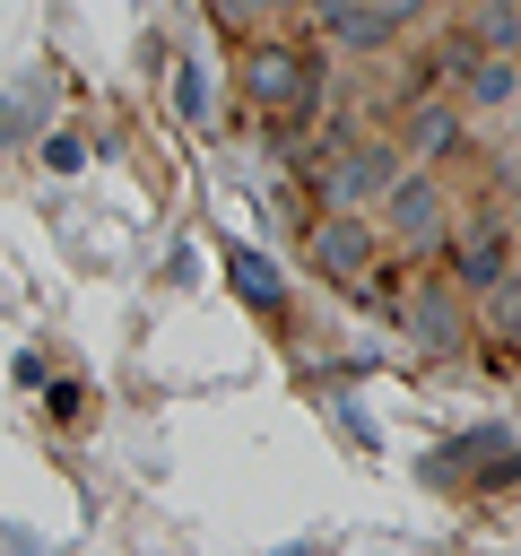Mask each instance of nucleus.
<instances>
[{
  "mask_svg": "<svg viewBox=\"0 0 521 556\" xmlns=\"http://www.w3.org/2000/svg\"><path fill=\"white\" fill-rule=\"evenodd\" d=\"M339 191H347V200H356V191H391V156H382V148H356V156L339 165Z\"/></svg>",
  "mask_w": 521,
  "mask_h": 556,
  "instance_id": "nucleus-7",
  "label": "nucleus"
},
{
  "mask_svg": "<svg viewBox=\"0 0 521 556\" xmlns=\"http://www.w3.org/2000/svg\"><path fill=\"white\" fill-rule=\"evenodd\" d=\"M313 269L347 287V278L365 269V235H356V226H339V217H330V226H313Z\"/></svg>",
  "mask_w": 521,
  "mask_h": 556,
  "instance_id": "nucleus-5",
  "label": "nucleus"
},
{
  "mask_svg": "<svg viewBox=\"0 0 521 556\" xmlns=\"http://www.w3.org/2000/svg\"><path fill=\"white\" fill-rule=\"evenodd\" d=\"M504 261H512V243H504V226H478V235L460 243V269H452V278H460L469 295H486V287H504V278H512Z\"/></svg>",
  "mask_w": 521,
  "mask_h": 556,
  "instance_id": "nucleus-2",
  "label": "nucleus"
},
{
  "mask_svg": "<svg viewBox=\"0 0 521 556\" xmlns=\"http://www.w3.org/2000/svg\"><path fill=\"white\" fill-rule=\"evenodd\" d=\"M417 148H452V113H417Z\"/></svg>",
  "mask_w": 521,
  "mask_h": 556,
  "instance_id": "nucleus-11",
  "label": "nucleus"
},
{
  "mask_svg": "<svg viewBox=\"0 0 521 556\" xmlns=\"http://www.w3.org/2000/svg\"><path fill=\"white\" fill-rule=\"evenodd\" d=\"M174 104H182V122H200V113H208V87H200V70H182V78H174Z\"/></svg>",
  "mask_w": 521,
  "mask_h": 556,
  "instance_id": "nucleus-10",
  "label": "nucleus"
},
{
  "mask_svg": "<svg viewBox=\"0 0 521 556\" xmlns=\"http://www.w3.org/2000/svg\"><path fill=\"white\" fill-rule=\"evenodd\" d=\"M252 96L278 113V130L295 139V122L313 113V96H321V61L313 52H260L252 61Z\"/></svg>",
  "mask_w": 521,
  "mask_h": 556,
  "instance_id": "nucleus-1",
  "label": "nucleus"
},
{
  "mask_svg": "<svg viewBox=\"0 0 521 556\" xmlns=\"http://www.w3.org/2000/svg\"><path fill=\"white\" fill-rule=\"evenodd\" d=\"M226 269H234V295H243V304L278 313V278H269V261H260L252 243H234V252H226Z\"/></svg>",
  "mask_w": 521,
  "mask_h": 556,
  "instance_id": "nucleus-6",
  "label": "nucleus"
},
{
  "mask_svg": "<svg viewBox=\"0 0 521 556\" xmlns=\"http://www.w3.org/2000/svg\"><path fill=\"white\" fill-rule=\"evenodd\" d=\"M417 321H425L434 339H460V321H452V295H417Z\"/></svg>",
  "mask_w": 521,
  "mask_h": 556,
  "instance_id": "nucleus-9",
  "label": "nucleus"
},
{
  "mask_svg": "<svg viewBox=\"0 0 521 556\" xmlns=\"http://www.w3.org/2000/svg\"><path fill=\"white\" fill-rule=\"evenodd\" d=\"M260 9H278V0H217V17H226V26H252Z\"/></svg>",
  "mask_w": 521,
  "mask_h": 556,
  "instance_id": "nucleus-12",
  "label": "nucleus"
},
{
  "mask_svg": "<svg viewBox=\"0 0 521 556\" xmlns=\"http://www.w3.org/2000/svg\"><path fill=\"white\" fill-rule=\"evenodd\" d=\"M391 226L399 235H434L443 226V191L417 182V174H391Z\"/></svg>",
  "mask_w": 521,
  "mask_h": 556,
  "instance_id": "nucleus-4",
  "label": "nucleus"
},
{
  "mask_svg": "<svg viewBox=\"0 0 521 556\" xmlns=\"http://www.w3.org/2000/svg\"><path fill=\"white\" fill-rule=\"evenodd\" d=\"M469 96H478V104H512V96H521L512 61H469Z\"/></svg>",
  "mask_w": 521,
  "mask_h": 556,
  "instance_id": "nucleus-8",
  "label": "nucleus"
},
{
  "mask_svg": "<svg viewBox=\"0 0 521 556\" xmlns=\"http://www.w3.org/2000/svg\"><path fill=\"white\" fill-rule=\"evenodd\" d=\"M321 17H330V35L347 43V52H373V43H391V9H365V0H321Z\"/></svg>",
  "mask_w": 521,
  "mask_h": 556,
  "instance_id": "nucleus-3",
  "label": "nucleus"
}]
</instances>
